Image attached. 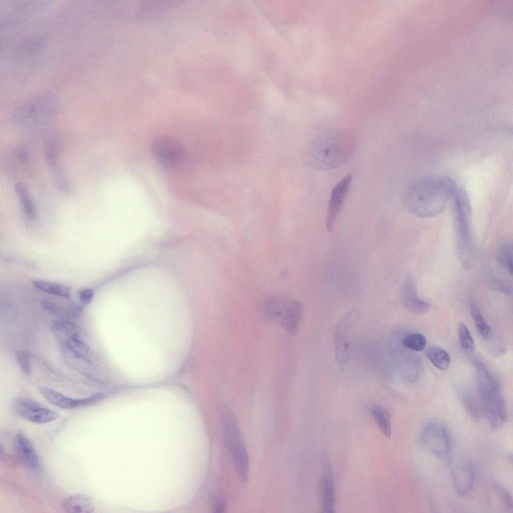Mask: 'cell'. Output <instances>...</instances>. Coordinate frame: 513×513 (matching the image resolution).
<instances>
[{
  "label": "cell",
  "instance_id": "cell-21",
  "mask_svg": "<svg viewBox=\"0 0 513 513\" xmlns=\"http://www.w3.org/2000/svg\"><path fill=\"white\" fill-rule=\"evenodd\" d=\"M52 331L59 343L69 339L84 341L80 328L68 320H55L52 324Z\"/></svg>",
  "mask_w": 513,
  "mask_h": 513
},
{
  "label": "cell",
  "instance_id": "cell-18",
  "mask_svg": "<svg viewBox=\"0 0 513 513\" xmlns=\"http://www.w3.org/2000/svg\"><path fill=\"white\" fill-rule=\"evenodd\" d=\"M321 509L324 512H333L335 503V487L331 468L326 464L320 482Z\"/></svg>",
  "mask_w": 513,
  "mask_h": 513
},
{
  "label": "cell",
  "instance_id": "cell-19",
  "mask_svg": "<svg viewBox=\"0 0 513 513\" xmlns=\"http://www.w3.org/2000/svg\"><path fill=\"white\" fill-rule=\"evenodd\" d=\"M15 446L18 456L26 465L33 469L39 468V460L36 451L23 433H18L17 434Z\"/></svg>",
  "mask_w": 513,
  "mask_h": 513
},
{
  "label": "cell",
  "instance_id": "cell-34",
  "mask_svg": "<svg viewBox=\"0 0 513 513\" xmlns=\"http://www.w3.org/2000/svg\"><path fill=\"white\" fill-rule=\"evenodd\" d=\"M94 291L91 288L82 290L79 295V306L83 308L88 305L94 296Z\"/></svg>",
  "mask_w": 513,
  "mask_h": 513
},
{
  "label": "cell",
  "instance_id": "cell-32",
  "mask_svg": "<svg viewBox=\"0 0 513 513\" xmlns=\"http://www.w3.org/2000/svg\"><path fill=\"white\" fill-rule=\"evenodd\" d=\"M55 183L58 189L63 192H69L70 183L63 171L58 166L51 168Z\"/></svg>",
  "mask_w": 513,
  "mask_h": 513
},
{
  "label": "cell",
  "instance_id": "cell-8",
  "mask_svg": "<svg viewBox=\"0 0 513 513\" xmlns=\"http://www.w3.org/2000/svg\"><path fill=\"white\" fill-rule=\"evenodd\" d=\"M454 490L460 496L471 491L474 481L475 470L472 462L462 456H449L447 459Z\"/></svg>",
  "mask_w": 513,
  "mask_h": 513
},
{
  "label": "cell",
  "instance_id": "cell-14",
  "mask_svg": "<svg viewBox=\"0 0 513 513\" xmlns=\"http://www.w3.org/2000/svg\"><path fill=\"white\" fill-rule=\"evenodd\" d=\"M181 1L174 0L144 1L135 4L133 19L140 21L154 19L180 5Z\"/></svg>",
  "mask_w": 513,
  "mask_h": 513
},
{
  "label": "cell",
  "instance_id": "cell-23",
  "mask_svg": "<svg viewBox=\"0 0 513 513\" xmlns=\"http://www.w3.org/2000/svg\"><path fill=\"white\" fill-rule=\"evenodd\" d=\"M60 140L56 134L48 135L43 143V152L46 162L51 168L59 165V157L60 152Z\"/></svg>",
  "mask_w": 513,
  "mask_h": 513
},
{
  "label": "cell",
  "instance_id": "cell-10",
  "mask_svg": "<svg viewBox=\"0 0 513 513\" xmlns=\"http://www.w3.org/2000/svg\"><path fill=\"white\" fill-rule=\"evenodd\" d=\"M153 154L158 162L164 166L175 167L183 161L185 150L177 139L169 136L156 138L151 145Z\"/></svg>",
  "mask_w": 513,
  "mask_h": 513
},
{
  "label": "cell",
  "instance_id": "cell-16",
  "mask_svg": "<svg viewBox=\"0 0 513 513\" xmlns=\"http://www.w3.org/2000/svg\"><path fill=\"white\" fill-rule=\"evenodd\" d=\"M347 315L337 323L334 333L335 351L337 359L340 363L347 362L350 356V320Z\"/></svg>",
  "mask_w": 513,
  "mask_h": 513
},
{
  "label": "cell",
  "instance_id": "cell-17",
  "mask_svg": "<svg viewBox=\"0 0 513 513\" xmlns=\"http://www.w3.org/2000/svg\"><path fill=\"white\" fill-rule=\"evenodd\" d=\"M42 305L45 310L60 319L70 321L76 318L82 309L71 302L49 297L44 298Z\"/></svg>",
  "mask_w": 513,
  "mask_h": 513
},
{
  "label": "cell",
  "instance_id": "cell-33",
  "mask_svg": "<svg viewBox=\"0 0 513 513\" xmlns=\"http://www.w3.org/2000/svg\"><path fill=\"white\" fill-rule=\"evenodd\" d=\"M17 362L22 371L26 375H29L32 371L31 357L26 351L18 350L15 353Z\"/></svg>",
  "mask_w": 513,
  "mask_h": 513
},
{
  "label": "cell",
  "instance_id": "cell-9",
  "mask_svg": "<svg viewBox=\"0 0 513 513\" xmlns=\"http://www.w3.org/2000/svg\"><path fill=\"white\" fill-rule=\"evenodd\" d=\"M421 441L427 449L440 459L447 460L450 456V438L443 425L436 422L426 424L421 432Z\"/></svg>",
  "mask_w": 513,
  "mask_h": 513
},
{
  "label": "cell",
  "instance_id": "cell-4",
  "mask_svg": "<svg viewBox=\"0 0 513 513\" xmlns=\"http://www.w3.org/2000/svg\"><path fill=\"white\" fill-rule=\"evenodd\" d=\"M260 311L270 322L280 323L291 334L296 333L302 317V307L297 299L284 294L265 296L261 301Z\"/></svg>",
  "mask_w": 513,
  "mask_h": 513
},
{
  "label": "cell",
  "instance_id": "cell-27",
  "mask_svg": "<svg viewBox=\"0 0 513 513\" xmlns=\"http://www.w3.org/2000/svg\"><path fill=\"white\" fill-rule=\"evenodd\" d=\"M498 263L507 270L510 275L512 274L513 263L511 246L509 243L504 241L500 244L496 253Z\"/></svg>",
  "mask_w": 513,
  "mask_h": 513
},
{
  "label": "cell",
  "instance_id": "cell-2",
  "mask_svg": "<svg viewBox=\"0 0 513 513\" xmlns=\"http://www.w3.org/2000/svg\"><path fill=\"white\" fill-rule=\"evenodd\" d=\"M455 189L454 181L448 176H428L409 189L405 197V205L418 217H433L443 210Z\"/></svg>",
  "mask_w": 513,
  "mask_h": 513
},
{
  "label": "cell",
  "instance_id": "cell-22",
  "mask_svg": "<svg viewBox=\"0 0 513 513\" xmlns=\"http://www.w3.org/2000/svg\"><path fill=\"white\" fill-rule=\"evenodd\" d=\"M14 189L25 217L28 220H33L36 217V209L29 188L25 183L19 182L15 184Z\"/></svg>",
  "mask_w": 513,
  "mask_h": 513
},
{
  "label": "cell",
  "instance_id": "cell-5",
  "mask_svg": "<svg viewBox=\"0 0 513 513\" xmlns=\"http://www.w3.org/2000/svg\"><path fill=\"white\" fill-rule=\"evenodd\" d=\"M451 200L459 257L462 265L468 268L470 265L472 254L469 198L464 190L456 188Z\"/></svg>",
  "mask_w": 513,
  "mask_h": 513
},
{
  "label": "cell",
  "instance_id": "cell-24",
  "mask_svg": "<svg viewBox=\"0 0 513 513\" xmlns=\"http://www.w3.org/2000/svg\"><path fill=\"white\" fill-rule=\"evenodd\" d=\"M370 413L381 432L386 437L391 435L390 415L383 406L374 404L370 408Z\"/></svg>",
  "mask_w": 513,
  "mask_h": 513
},
{
  "label": "cell",
  "instance_id": "cell-12",
  "mask_svg": "<svg viewBox=\"0 0 513 513\" xmlns=\"http://www.w3.org/2000/svg\"><path fill=\"white\" fill-rule=\"evenodd\" d=\"M39 392L51 404L64 409H74L90 406L101 401L104 397L103 393L98 392L85 398H73L43 386L39 388Z\"/></svg>",
  "mask_w": 513,
  "mask_h": 513
},
{
  "label": "cell",
  "instance_id": "cell-15",
  "mask_svg": "<svg viewBox=\"0 0 513 513\" xmlns=\"http://www.w3.org/2000/svg\"><path fill=\"white\" fill-rule=\"evenodd\" d=\"M400 298L404 306L410 312L416 314H425L429 310V304L417 295L415 281L410 275H406L400 287Z\"/></svg>",
  "mask_w": 513,
  "mask_h": 513
},
{
  "label": "cell",
  "instance_id": "cell-28",
  "mask_svg": "<svg viewBox=\"0 0 513 513\" xmlns=\"http://www.w3.org/2000/svg\"><path fill=\"white\" fill-rule=\"evenodd\" d=\"M470 312L474 324L480 336L485 339L490 338L492 335V330L476 305L471 304Z\"/></svg>",
  "mask_w": 513,
  "mask_h": 513
},
{
  "label": "cell",
  "instance_id": "cell-1",
  "mask_svg": "<svg viewBox=\"0 0 513 513\" xmlns=\"http://www.w3.org/2000/svg\"><path fill=\"white\" fill-rule=\"evenodd\" d=\"M356 146L355 139L350 132L342 128H330L318 134L310 142L305 160L314 169H333L351 157Z\"/></svg>",
  "mask_w": 513,
  "mask_h": 513
},
{
  "label": "cell",
  "instance_id": "cell-13",
  "mask_svg": "<svg viewBox=\"0 0 513 513\" xmlns=\"http://www.w3.org/2000/svg\"><path fill=\"white\" fill-rule=\"evenodd\" d=\"M352 179V175H346L337 183L331 192L326 220V227L329 232L333 229L347 197Z\"/></svg>",
  "mask_w": 513,
  "mask_h": 513
},
{
  "label": "cell",
  "instance_id": "cell-25",
  "mask_svg": "<svg viewBox=\"0 0 513 513\" xmlns=\"http://www.w3.org/2000/svg\"><path fill=\"white\" fill-rule=\"evenodd\" d=\"M32 283L36 288L48 294L65 298L70 297V290L67 286L43 280H35Z\"/></svg>",
  "mask_w": 513,
  "mask_h": 513
},
{
  "label": "cell",
  "instance_id": "cell-31",
  "mask_svg": "<svg viewBox=\"0 0 513 513\" xmlns=\"http://www.w3.org/2000/svg\"><path fill=\"white\" fill-rule=\"evenodd\" d=\"M463 403L468 415L472 419L477 420L483 415L480 406H479L472 397L468 394L463 395Z\"/></svg>",
  "mask_w": 513,
  "mask_h": 513
},
{
  "label": "cell",
  "instance_id": "cell-3",
  "mask_svg": "<svg viewBox=\"0 0 513 513\" xmlns=\"http://www.w3.org/2000/svg\"><path fill=\"white\" fill-rule=\"evenodd\" d=\"M59 107L60 99L55 92L42 91L27 98L18 106L13 115V123L21 130H36L51 121Z\"/></svg>",
  "mask_w": 513,
  "mask_h": 513
},
{
  "label": "cell",
  "instance_id": "cell-20",
  "mask_svg": "<svg viewBox=\"0 0 513 513\" xmlns=\"http://www.w3.org/2000/svg\"><path fill=\"white\" fill-rule=\"evenodd\" d=\"M65 511L72 513H91L94 509L92 498L89 495L78 493L67 496L62 502Z\"/></svg>",
  "mask_w": 513,
  "mask_h": 513
},
{
  "label": "cell",
  "instance_id": "cell-30",
  "mask_svg": "<svg viewBox=\"0 0 513 513\" xmlns=\"http://www.w3.org/2000/svg\"><path fill=\"white\" fill-rule=\"evenodd\" d=\"M458 331L460 343L462 349L467 353H472L475 350V345L465 324L462 322L460 323L458 326Z\"/></svg>",
  "mask_w": 513,
  "mask_h": 513
},
{
  "label": "cell",
  "instance_id": "cell-26",
  "mask_svg": "<svg viewBox=\"0 0 513 513\" xmlns=\"http://www.w3.org/2000/svg\"><path fill=\"white\" fill-rule=\"evenodd\" d=\"M430 362L440 370H446L449 367L450 358L448 353L438 347H430L425 352Z\"/></svg>",
  "mask_w": 513,
  "mask_h": 513
},
{
  "label": "cell",
  "instance_id": "cell-11",
  "mask_svg": "<svg viewBox=\"0 0 513 513\" xmlns=\"http://www.w3.org/2000/svg\"><path fill=\"white\" fill-rule=\"evenodd\" d=\"M13 406L20 416L31 422L48 423L55 420L59 416L55 411L27 398H16Z\"/></svg>",
  "mask_w": 513,
  "mask_h": 513
},
{
  "label": "cell",
  "instance_id": "cell-35",
  "mask_svg": "<svg viewBox=\"0 0 513 513\" xmlns=\"http://www.w3.org/2000/svg\"><path fill=\"white\" fill-rule=\"evenodd\" d=\"M495 489L496 490L499 497L500 498L501 500L503 503L504 505L508 510L512 509V498L510 494L508 493V492L504 488L497 484L495 485Z\"/></svg>",
  "mask_w": 513,
  "mask_h": 513
},
{
  "label": "cell",
  "instance_id": "cell-6",
  "mask_svg": "<svg viewBox=\"0 0 513 513\" xmlns=\"http://www.w3.org/2000/svg\"><path fill=\"white\" fill-rule=\"evenodd\" d=\"M223 418L226 445L239 477L246 481L248 473V457L239 428L229 409H224Z\"/></svg>",
  "mask_w": 513,
  "mask_h": 513
},
{
  "label": "cell",
  "instance_id": "cell-7",
  "mask_svg": "<svg viewBox=\"0 0 513 513\" xmlns=\"http://www.w3.org/2000/svg\"><path fill=\"white\" fill-rule=\"evenodd\" d=\"M479 394L483 415L488 419L492 430L499 429L507 419L506 405L500 389L488 387L480 390Z\"/></svg>",
  "mask_w": 513,
  "mask_h": 513
},
{
  "label": "cell",
  "instance_id": "cell-36",
  "mask_svg": "<svg viewBox=\"0 0 513 513\" xmlns=\"http://www.w3.org/2000/svg\"><path fill=\"white\" fill-rule=\"evenodd\" d=\"M226 508V503L222 498H216L214 500L213 509L216 512L224 511Z\"/></svg>",
  "mask_w": 513,
  "mask_h": 513
},
{
  "label": "cell",
  "instance_id": "cell-29",
  "mask_svg": "<svg viewBox=\"0 0 513 513\" xmlns=\"http://www.w3.org/2000/svg\"><path fill=\"white\" fill-rule=\"evenodd\" d=\"M426 339L422 334L414 333L408 334L402 340L403 346L414 351L423 350L426 345Z\"/></svg>",
  "mask_w": 513,
  "mask_h": 513
}]
</instances>
